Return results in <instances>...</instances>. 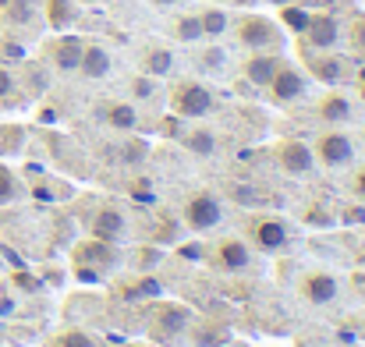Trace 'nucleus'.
<instances>
[{"mask_svg": "<svg viewBox=\"0 0 365 347\" xmlns=\"http://www.w3.org/2000/svg\"><path fill=\"white\" fill-rule=\"evenodd\" d=\"M252 241L262 252H284L287 248V224L280 217H255L252 224Z\"/></svg>", "mask_w": 365, "mask_h": 347, "instance_id": "obj_15", "label": "nucleus"}, {"mask_svg": "<svg viewBox=\"0 0 365 347\" xmlns=\"http://www.w3.org/2000/svg\"><path fill=\"white\" fill-rule=\"evenodd\" d=\"M110 68H114V53L103 43H89L86 39V50H82V61H78V75L86 82H100V78L110 75Z\"/></svg>", "mask_w": 365, "mask_h": 347, "instance_id": "obj_14", "label": "nucleus"}, {"mask_svg": "<svg viewBox=\"0 0 365 347\" xmlns=\"http://www.w3.org/2000/svg\"><path fill=\"white\" fill-rule=\"evenodd\" d=\"M238 4H255V0H238Z\"/></svg>", "mask_w": 365, "mask_h": 347, "instance_id": "obj_43", "label": "nucleus"}, {"mask_svg": "<svg viewBox=\"0 0 365 347\" xmlns=\"http://www.w3.org/2000/svg\"><path fill=\"white\" fill-rule=\"evenodd\" d=\"M145 330H149V337H153L156 344H163V347L181 344V341L188 337V330H192V312H188L181 301H163V298H156L153 309H149V316H145Z\"/></svg>", "mask_w": 365, "mask_h": 347, "instance_id": "obj_1", "label": "nucleus"}, {"mask_svg": "<svg viewBox=\"0 0 365 347\" xmlns=\"http://www.w3.org/2000/svg\"><path fill=\"white\" fill-rule=\"evenodd\" d=\"M43 14V0H0V21L7 29H32Z\"/></svg>", "mask_w": 365, "mask_h": 347, "instance_id": "obj_16", "label": "nucleus"}, {"mask_svg": "<svg viewBox=\"0 0 365 347\" xmlns=\"http://www.w3.org/2000/svg\"><path fill=\"white\" fill-rule=\"evenodd\" d=\"M124 234H128V220H124V213L118 209V206H103V209H96V217H93V237L118 244Z\"/></svg>", "mask_w": 365, "mask_h": 347, "instance_id": "obj_17", "label": "nucleus"}, {"mask_svg": "<svg viewBox=\"0 0 365 347\" xmlns=\"http://www.w3.org/2000/svg\"><path fill=\"white\" fill-rule=\"evenodd\" d=\"M302 39H305L309 50H337L341 39H344V29H341V21L334 14L316 11V14H309V21L302 29Z\"/></svg>", "mask_w": 365, "mask_h": 347, "instance_id": "obj_7", "label": "nucleus"}, {"mask_svg": "<svg viewBox=\"0 0 365 347\" xmlns=\"http://www.w3.org/2000/svg\"><path fill=\"white\" fill-rule=\"evenodd\" d=\"M25 142H29V135L21 124H0V160L18 156L25 149Z\"/></svg>", "mask_w": 365, "mask_h": 347, "instance_id": "obj_25", "label": "nucleus"}, {"mask_svg": "<svg viewBox=\"0 0 365 347\" xmlns=\"http://www.w3.org/2000/svg\"><path fill=\"white\" fill-rule=\"evenodd\" d=\"M344 39H348L351 53H355V57H362V61H365V11H362V14H355V18H351V25H348Z\"/></svg>", "mask_w": 365, "mask_h": 347, "instance_id": "obj_29", "label": "nucleus"}, {"mask_svg": "<svg viewBox=\"0 0 365 347\" xmlns=\"http://www.w3.org/2000/svg\"><path fill=\"white\" fill-rule=\"evenodd\" d=\"M71 262H78V266H93V269H100V273H110L118 262H121V252H118V244H110V241H100V237H86V241H78L75 248H71Z\"/></svg>", "mask_w": 365, "mask_h": 347, "instance_id": "obj_8", "label": "nucleus"}, {"mask_svg": "<svg viewBox=\"0 0 365 347\" xmlns=\"http://www.w3.org/2000/svg\"><path fill=\"white\" fill-rule=\"evenodd\" d=\"M319 117H323L330 128L348 124V120L355 117V103H351L344 93H330V96H323V103H319Z\"/></svg>", "mask_w": 365, "mask_h": 347, "instance_id": "obj_21", "label": "nucleus"}, {"mask_svg": "<svg viewBox=\"0 0 365 347\" xmlns=\"http://www.w3.org/2000/svg\"><path fill=\"white\" fill-rule=\"evenodd\" d=\"M351 192L359 195V199H365V167L355 174V181H351Z\"/></svg>", "mask_w": 365, "mask_h": 347, "instance_id": "obj_38", "label": "nucleus"}, {"mask_svg": "<svg viewBox=\"0 0 365 347\" xmlns=\"http://www.w3.org/2000/svg\"><path fill=\"white\" fill-rule=\"evenodd\" d=\"M199 68L202 71H224L227 68V50L224 46H206V50H199Z\"/></svg>", "mask_w": 365, "mask_h": 347, "instance_id": "obj_31", "label": "nucleus"}, {"mask_svg": "<svg viewBox=\"0 0 365 347\" xmlns=\"http://www.w3.org/2000/svg\"><path fill=\"white\" fill-rule=\"evenodd\" d=\"M312 152H316V163H319V167H327V170H344V167L355 163V152H359V149H355V142H351L344 131L330 128V131H323V135L316 138Z\"/></svg>", "mask_w": 365, "mask_h": 347, "instance_id": "obj_4", "label": "nucleus"}, {"mask_svg": "<svg viewBox=\"0 0 365 347\" xmlns=\"http://www.w3.org/2000/svg\"><path fill=\"white\" fill-rule=\"evenodd\" d=\"M181 145H185L192 156H213V152H217V135L206 131V128H195V131L181 135Z\"/></svg>", "mask_w": 365, "mask_h": 347, "instance_id": "obj_26", "label": "nucleus"}, {"mask_svg": "<svg viewBox=\"0 0 365 347\" xmlns=\"http://www.w3.org/2000/svg\"><path fill=\"white\" fill-rule=\"evenodd\" d=\"M309 14H312V11H302V7L284 4V7H280V29H291V32H298V36H302V29H305Z\"/></svg>", "mask_w": 365, "mask_h": 347, "instance_id": "obj_32", "label": "nucleus"}, {"mask_svg": "<svg viewBox=\"0 0 365 347\" xmlns=\"http://www.w3.org/2000/svg\"><path fill=\"white\" fill-rule=\"evenodd\" d=\"M50 347H100V341H96L89 330H82V326H68V330H61V333L53 337Z\"/></svg>", "mask_w": 365, "mask_h": 347, "instance_id": "obj_27", "label": "nucleus"}, {"mask_svg": "<svg viewBox=\"0 0 365 347\" xmlns=\"http://www.w3.org/2000/svg\"><path fill=\"white\" fill-rule=\"evenodd\" d=\"M280 64H284L280 50H255V53H248V57H245L242 78L248 82V86H255V89H266Z\"/></svg>", "mask_w": 365, "mask_h": 347, "instance_id": "obj_12", "label": "nucleus"}, {"mask_svg": "<svg viewBox=\"0 0 365 347\" xmlns=\"http://www.w3.org/2000/svg\"><path fill=\"white\" fill-rule=\"evenodd\" d=\"M71 276H75L78 284H100V280H103V273H100V269H93V266H78V262H75Z\"/></svg>", "mask_w": 365, "mask_h": 347, "instance_id": "obj_36", "label": "nucleus"}, {"mask_svg": "<svg viewBox=\"0 0 365 347\" xmlns=\"http://www.w3.org/2000/svg\"><path fill=\"white\" fill-rule=\"evenodd\" d=\"M121 156H124V160H128V163H138V160H145V142H142V138H135V135H131V138H128V142H124Z\"/></svg>", "mask_w": 365, "mask_h": 347, "instance_id": "obj_35", "label": "nucleus"}, {"mask_svg": "<svg viewBox=\"0 0 365 347\" xmlns=\"http://www.w3.org/2000/svg\"><path fill=\"white\" fill-rule=\"evenodd\" d=\"M174 39H178V43H199V39H206L199 14H181V18L174 21Z\"/></svg>", "mask_w": 365, "mask_h": 347, "instance_id": "obj_28", "label": "nucleus"}, {"mask_svg": "<svg viewBox=\"0 0 365 347\" xmlns=\"http://www.w3.org/2000/svg\"><path fill=\"white\" fill-rule=\"evenodd\" d=\"M305 75L323 86H341L348 78V61L337 50H312L305 61Z\"/></svg>", "mask_w": 365, "mask_h": 347, "instance_id": "obj_11", "label": "nucleus"}, {"mask_svg": "<svg viewBox=\"0 0 365 347\" xmlns=\"http://www.w3.org/2000/svg\"><path fill=\"white\" fill-rule=\"evenodd\" d=\"M199 21H202V36L206 39H220L227 29H231V14L224 7H206L199 11Z\"/></svg>", "mask_w": 365, "mask_h": 347, "instance_id": "obj_24", "label": "nucleus"}, {"mask_svg": "<svg viewBox=\"0 0 365 347\" xmlns=\"http://www.w3.org/2000/svg\"><path fill=\"white\" fill-rule=\"evenodd\" d=\"M14 284H18V287H29V291H36V287H39L36 280H29V273H14Z\"/></svg>", "mask_w": 365, "mask_h": 347, "instance_id": "obj_39", "label": "nucleus"}, {"mask_svg": "<svg viewBox=\"0 0 365 347\" xmlns=\"http://www.w3.org/2000/svg\"><path fill=\"white\" fill-rule=\"evenodd\" d=\"M156 82H160V78H149V75L131 78V96H135V100H149V96L156 93Z\"/></svg>", "mask_w": 365, "mask_h": 347, "instance_id": "obj_34", "label": "nucleus"}, {"mask_svg": "<svg viewBox=\"0 0 365 347\" xmlns=\"http://www.w3.org/2000/svg\"><path fill=\"white\" fill-rule=\"evenodd\" d=\"M149 4H156V7H178V4H185V0H149Z\"/></svg>", "mask_w": 365, "mask_h": 347, "instance_id": "obj_40", "label": "nucleus"}, {"mask_svg": "<svg viewBox=\"0 0 365 347\" xmlns=\"http://www.w3.org/2000/svg\"><path fill=\"white\" fill-rule=\"evenodd\" d=\"M142 75H149V78H167L170 71H174V50L170 46H163V43H149L145 50H142Z\"/></svg>", "mask_w": 365, "mask_h": 347, "instance_id": "obj_20", "label": "nucleus"}, {"mask_svg": "<svg viewBox=\"0 0 365 347\" xmlns=\"http://www.w3.org/2000/svg\"><path fill=\"white\" fill-rule=\"evenodd\" d=\"M75 4H100V0H75Z\"/></svg>", "mask_w": 365, "mask_h": 347, "instance_id": "obj_42", "label": "nucleus"}, {"mask_svg": "<svg viewBox=\"0 0 365 347\" xmlns=\"http://www.w3.org/2000/svg\"><path fill=\"white\" fill-rule=\"evenodd\" d=\"M217 262H220V269H227V273H245V269L252 266V248L245 244L242 237H224V241L217 244Z\"/></svg>", "mask_w": 365, "mask_h": 347, "instance_id": "obj_18", "label": "nucleus"}, {"mask_svg": "<svg viewBox=\"0 0 365 347\" xmlns=\"http://www.w3.org/2000/svg\"><path fill=\"white\" fill-rule=\"evenodd\" d=\"M82 50H86V39H82V36H75V32H61V36L46 46V57L53 61L57 71H78Z\"/></svg>", "mask_w": 365, "mask_h": 347, "instance_id": "obj_13", "label": "nucleus"}, {"mask_svg": "<svg viewBox=\"0 0 365 347\" xmlns=\"http://www.w3.org/2000/svg\"><path fill=\"white\" fill-rule=\"evenodd\" d=\"M43 14H46V25H50V29L64 32V29L75 25L78 4H75V0H43Z\"/></svg>", "mask_w": 365, "mask_h": 347, "instance_id": "obj_22", "label": "nucleus"}, {"mask_svg": "<svg viewBox=\"0 0 365 347\" xmlns=\"http://www.w3.org/2000/svg\"><path fill=\"white\" fill-rule=\"evenodd\" d=\"M341 217H344L348 227H365V206H348Z\"/></svg>", "mask_w": 365, "mask_h": 347, "instance_id": "obj_37", "label": "nucleus"}, {"mask_svg": "<svg viewBox=\"0 0 365 347\" xmlns=\"http://www.w3.org/2000/svg\"><path fill=\"white\" fill-rule=\"evenodd\" d=\"M188 341L195 347H224L231 341V330L224 323H199L195 330H188Z\"/></svg>", "mask_w": 365, "mask_h": 347, "instance_id": "obj_23", "label": "nucleus"}, {"mask_svg": "<svg viewBox=\"0 0 365 347\" xmlns=\"http://www.w3.org/2000/svg\"><path fill=\"white\" fill-rule=\"evenodd\" d=\"M351 284H355V291H359V287L365 291V273H355V276H351Z\"/></svg>", "mask_w": 365, "mask_h": 347, "instance_id": "obj_41", "label": "nucleus"}, {"mask_svg": "<svg viewBox=\"0 0 365 347\" xmlns=\"http://www.w3.org/2000/svg\"><path fill=\"white\" fill-rule=\"evenodd\" d=\"M298 291H302V298L309 305H334L341 298V280H337L334 269H309L302 276Z\"/></svg>", "mask_w": 365, "mask_h": 347, "instance_id": "obj_10", "label": "nucleus"}, {"mask_svg": "<svg viewBox=\"0 0 365 347\" xmlns=\"http://www.w3.org/2000/svg\"><path fill=\"white\" fill-rule=\"evenodd\" d=\"M220 220H224V206H220V199L210 195V192L192 195V199L185 202V209H181V227H188V231H195V234L213 231Z\"/></svg>", "mask_w": 365, "mask_h": 347, "instance_id": "obj_5", "label": "nucleus"}, {"mask_svg": "<svg viewBox=\"0 0 365 347\" xmlns=\"http://www.w3.org/2000/svg\"><path fill=\"white\" fill-rule=\"evenodd\" d=\"M100 117H103L114 131H128V135H131V131H138V124H142L135 100H110V103H103Z\"/></svg>", "mask_w": 365, "mask_h": 347, "instance_id": "obj_19", "label": "nucleus"}, {"mask_svg": "<svg viewBox=\"0 0 365 347\" xmlns=\"http://www.w3.org/2000/svg\"><path fill=\"white\" fill-rule=\"evenodd\" d=\"M170 114L181 117V120H202L217 110V96L206 82H195V78H181L174 82L170 89Z\"/></svg>", "mask_w": 365, "mask_h": 347, "instance_id": "obj_2", "label": "nucleus"}, {"mask_svg": "<svg viewBox=\"0 0 365 347\" xmlns=\"http://www.w3.org/2000/svg\"><path fill=\"white\" fill-rule=\"evenodd\" d=\"M277 163L291 177H309L316 170V152L302 138H284V142H277Z\"/></svg>", "mask_w": 365, "mask_h": 347, "instance_id": "obj_9", "label": "nucleus"}, {"mask_svg": "<svg viewBox=\"0 0 365 347\" xmlns=\"http://www.w3.org/2000/svg\"><path fill=\"white\" fill-rule=\"evenodd\" d=\"M18 96H21V78L7 64H0V103H14Z\"/></svg>", "mask_w": 365, "mask_h": 347, "instance_id": "obj_30", "label": "nucleus"}, {"mask_svg": "<svg viewBox=\"0 0 365 347\" xmlns=\"http://www.w3.org/2000/svg\"><path fill=\"white\" fill-rule=\"evenodd\" d=\"M262 93H266L273 103L287 107V103H294V100H302V96L309 93V75H305L302 68H294V64H287V61H284Z\"/></svg>", "mask_w": 365, "mask_h": 347, "instance_id": "obj_6", "label": "nucleus"}, {"mask_svg": "<svg viewBox=\"0 0 365 347\" xmlns=\"http://www.w3.org/2000/svg\"><path fill=\"white\" fill-rule=\"evenodd\" d=\"M235 36L248 53L255 50H280L284 46V29L280 21L266 18V14H242L235 21Z\"/></svg>", "mask_w": 365, "mask_h": 347, "instance_id": "obj_3", "label": "nucleus"}, {"mask_svg": "<svg viewBox=\"0 0 365 347\" xmlns=\"http://www.w3.org/2000/svg\"><path fill=\"white\" fill-rule=\"evenodd\" d=\"M18 192H21V185H18V177H14V170L0 163V206H7V202H14V199H18Z\"/></svg>", "mask_w": 365, "mask_h": 347, "instance_id": "obj_33", "label": "nucleus"}]
</instances>
